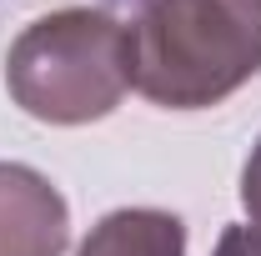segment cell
I'll use <instances>...</instances> for the list:
<instances>
[{
    "label": "cell",
    "mask_w": 261,
    "mask_h": 256,
    "mask_svg": "<svg viewBox=\"0 0 261 256\" xmlns=\"http://www.w3.org/2000/svg\"><path fill=\"white\" fill-rule=\"evenodd\" d=\"M261 70V0H146L130 86L166 111H211Z\"/></svg>",
    "instance_id": "6da1fadb"
},
{
    "label": "cell",
    "mask_w": 261,
    "mask_h": 256,
    "mask_svg": "<svg viewBox=\"0 0 261 256\" xmlns=\"http://www.w3.org/2000/svg\"><path fill=\"white\" fill-rule=\"evenodd\" d=\"M5 91L45 126L100 121L130 91V31L91 5L40 15L5 50Z\"/></svg>",
    "instance_id": "7a4b0ae2"
},
{
    "label": "cell",
    "mask_w": 261,
    "mask_h": 256,
    "mask_svg": "<svg viewBox=\"0 0 261 256\" xmlns=\"http://www.w3.org/2000/svg\"><path fill=\"white\" fill-rule=\"evenodd\" d=\"M70 206L35 166L0 161V256H65Z\"/></svg>",
    "instance_id": "3957f363"
},
{
    "label": "cell",
    "mask_w": 261,
    "mask_h": 256,
    "mask_svg": "<svg viewBox=\"0 0 261 256\" xmlns=\"http://www.w3.org/2000/svg\"><path fill=\"white\" fill-rule=\"evenodd\" d=\"M75 256H186V221L156 206H121L91 226Z\"/></svg>",
    "instance_id": "277c9868"
},
{
    "label": "cell",
    "mask_w": 261,
    "mask_h": 256,
    "mask_svg": "<svg viewBox=\"0 0 261 256\" xmlns=\"http://www.w3.org/2000/svg\"><path fill=\"white\" fill-rule=\"evenodd\" d=\"M241 206L251 216V231H261V136L246 156V166H241Z\"/></svg>",
    "instance_id": "5b68a950"
},
{
    "label": "cell",
    "mask_w": 261,
    "mask_h": 256,
    "mask_svg": "<svg viewBox=\"0 0 261 256\" xmlns=\"http://www.w3.org/2000/svg\"><path fill=\"white\" fill-rule=\"evenodd\" d=\"M211 256H261V231H251V226H226Z\"/></svg>",
    "instance_id": "8992f818"
}]
</instances>
